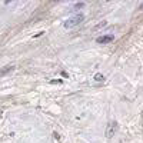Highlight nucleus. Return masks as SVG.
I'll use <instances>...</instances> for the list:
<instances>
[{"instance_id":"obj_1","label":"nucleus","mask_w":143,"mask_h":143,"mask_svg":"<svg viewBox=\"0 0 143 143\" xmlns=\"http://www.w3.org/2000/svg\"><path fill=\"white\" fill-rule=\"evenodd\" d=\"M83 19H84V16L83 14H75L73 17H70L69 20H66L64 22V27L66 29H70V27H73V26H76V24H79L80 22H83Z\"/></svg>"},{"instance_id":"obj_2","label":"nucleus","mask_w":143,"mask_h":143,"mask_svg":"<svg viewBox=\"0 0 143 143\" xmlns=\"http://www.w3.org/2000/svg\"><path fill=\"white\" fill-rule=\"evenodd\" d=\"M116 127H117V123H116V122H112L109 126H107V129H106V137H107V139L113 137V135H115V132H116Z\"/></svg>"},{"instance_id":"obj_3","label":"nucleus","mask_w":143,"mask_h":143,"mask_svg":"<svg viewBox=\"0 0 143 143\" xmlns=\"http://www.w3.org/2000/svg\"><path fill=\"white\" fill-rule=\"evenodd\" d=\"M115 40V36L113 34H106V36H102V37H99L96 42L100 43V44H104V43H110Z\"/></svg>"},{"instance_id":"obj_4","label":"nucleus","mask_w":143,"mask_h":143,"mask_svg":"<svg viewBox=\"0 0 143 143\" xmlns=\"http://www.w3.org/2000/svg\"><path fill=\"white\" fill-rule=\"evenodd\" d=\"M14 69V64H9V66H6V67H3L2 70H0V76H3V75H7L10 70H13Z\"/></svg>"},{"instance_id":"obj_5","label":"nucleus","mask_w":143,"mask_h":143,"mask_svg":"<svg viewBox=\"0 0 143 143\" xmlns=\"http://www.w3.org/2000/svg\"><path fill=\"white\" fill-rule=\"evenodd\" d=\"M95 80H97V82H103V80H104V76L100 75V73H97V75L95 76Z\"/></svg>"},{"instance_id":"obj_6","label":"nucleus","mask_w":143,"mask_h":143,"mask_svg":"<svg viewBox=\"0 0 143 143\" xmlns=\"http://www.w3.org/2000/svg\"><path fill=\"white\" fill-rule=\"evenodd\" d=\"M50 83L52 84H59V83H63L62 80H50Z\"/></svg>"},{"instance_id":"obj_7","label":"nucleus","mask_w":143,"mask_h":143,"mask_svg":"<svg viewBox=\"0 0 143 143\" xmlns=\"http://www.w3.org/2000/svg\"><path fill=\"white\" fill-rule=\"evenodd\" d=\"M140 9H143V6H140Z\"/></svg>"}]
</instances>
